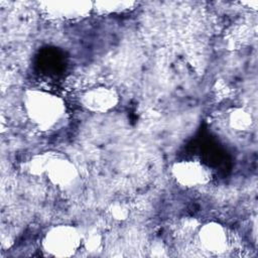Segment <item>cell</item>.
Returning <instances> with one entry per match:
<instances>
[{
    "instance_id": "6da1fadb",
    "label": "cell",
    "mask_w": 258,
    "mask_h": 258,
    "mask_svg": "<svg viewBox=\"0 0 258 258\" xmlns=\"http://www.w3.org/2000/svg\"><path fill=\"white\" fill-rule=\"evenodd\" d=\"M23 104L28 118L42 130L53 127L66 112V105L60 97L42 90H27Z\"/></svg>"
},
{
    "instance_id": "7a4b0ae2",
    "label": "cell",
    "mask_w": 258,
    "mask_h": 258,
    "mask_svg": "<svg viewBox=\"0 0 258 258\" xmlns=\"http://www.w3.org/2000/svg\"><path fill=\"white\" fill-rule=\"evenodd\" d=\"M82 243L79 230L71 225L51 227L42 239L43 250L50 256L71 257L76 254Z\"/></svg>"
},
{
    "instance_id": "3957f363",
    "label": "cell",
    "mask_w": 258,
    "mask_h": 258,
    "mask_svg": "<svg viewBox=\"0 0 258 258\" xmlns=\"http://www.w3.org/2000/svg\"><path fill=\"white\" fill-rule=\"evenodd\" d=\"M171 175L175 181L184 187H196L208 183L210 172L199 161L180 160L171 166Z\"/></svg>"
},
{
    "instance_id": "277c9868",
    "label": "cell",
    "mask_w": 258,
    "mask_h": 258,
    "mask_svg": "<svg viewBox=\"0 0 258 258\" xmlns=\"http://www.w3.org/2000/svg\"><path fill=\"white\" fill-rule=\"evenodd\" d=\"M119 102L117 92L110 87L97 86L88 89L81 97L82 105L94 113H107Z\"/></svg>"
},
{
    "instance_id": "5b68a950",
    "label": "cell",
    "mask_w": 258,
    "mask_h": 258,
    "mask_svg": "<svg viewBox=\"0 0 258 258\" xmlns=\"http://www.w3.org/2000/svg\"><path fill=\"white\" fill-rule=\"evenodd\" d=\"M198 239L202 248L213 254H222L229 246L227 231L217 222L204 224L199 230Z\"/></svg>"
},
{
    "instance_id": "8992f818",
    "label": "cell",
    "mask_w": 258,
    "mask_h": 258,
    "mask_svg": "<svg viewBox=\"0 0 258 258\" xmlns=\"http://www.w3.org/2000/svg\"><path fill=\"white\" fill-rule=\"evenodd\" d=\"M44 174L53 185L64 187L75 181L78 176V170L71 160L53 154Z\"/></svg>"
},
{
    "instance_id": "52a82bcc",
    "label": "cell",
    "mask_w": 258,
    "mask_h": 258,
    "mask_svg": "<svg viewBox=\"0 0 258 258\" xmlns=\"http://www.w3.org/2000/svg\"><path fill=\"white\" fill-rule=\"evenodd\" d=\"M45 11L55 18L75 19L85 16L92 9L88 1H49L44 2Z\"/></svg>"
},
{
    "instance_id": "ba28073f",
    "label": "cell",
    "mask_w": 258,
    "mask_h": 258,
    "mask_svg": "<svg viewBox=\"0 0 258 258\" xmlns=\"http://www.w3.org/2000/svg\"><path fill=\"white\" fill-rule=\"evenodd\" d=\"M228 122L232 129L237 131H246L250 129L253 124L251 114L242 108H234L228 116Z\"/></svg>"
},
{
    "instance_id": "9c48e42d",
    "label": "cell",
    "mask_w": 258,
    "mask_h": 258,
    "mask_svg": "<svg viewBox=\"0 0 258 258\" xmlns=\"http://www.w3.org/2000/svg\"><path fill=\"white\" fill-rule=\"evenodd\" d=\"M52 153H42V154H38L35 155L30 161H29V166L28 169L29 171L34 174V175H40V174H44L47 164L49 162V160L52 157Z\"/></svg>"
},
{
    "instance_id": "30bf717a",
    "label": "cell",
    "mask_w": 258,
    "mask_h": 258,
    "mask_svg": "<svg viewBox=\"0 0 258 258\" xmlns=\"http://www.w3.org/2000/svg\"><path fill=\"white\" fill-rule=\"evenodd\" d=\"M133 2L128 1H101L97 2L96 6L99 10L106 12V13H115V12H121L124 10L129 9L131 5H133Z\"/></svg>"
},
{
    "instance_id": "8fae6325",
    "label": "cell",
    "mask_w": 258,
    "mask_h": 258,
    "mask_svg": "<svg viewBox=\"0 0 258 258\" xmlns=\"http://www.w3.org/2000/svg\"><path fill=\"white\" fill-rule=\"evenodd\" d=\"M111 214L116 220H125L128 217L129 210L124 204H115L111 208Z\"/></svg>"
}]
</instances>
